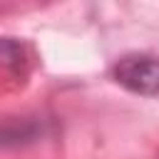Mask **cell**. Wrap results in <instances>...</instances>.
Returning <instances> with one entry per match:
<instances>
[{
    "label": "cell",
    "instance_id": "1",
    "mask_svg": "<svg viewBox=\"0 0 159 159\" xmlns=\"http://www.w3.org/2000/svg\"><path fill=\"white\" fill-rule=\"evenodd\" d=\"M114 80L137 94H159V60L149 55H127L114 67Z\"/></svg>",
    "mask_w": 159,
    "mask_h": 159
}]
</instances>
